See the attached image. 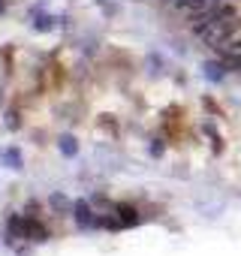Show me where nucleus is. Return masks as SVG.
<instances>
[{"label":"nucleus","instance_id":"1","mask_svg":"<svg viewBox=\"0 0 241 256\" xmlns=\"http://www.w3.org/2000/svg\"><path fill=\"white\" fill-rule=\"evenodd\" d=\"M199 40L211 48H223L226 42H232V34L238 28V12L232 6H217V10H208L202 16H193L190 18Z\"/></svg>","mask_w":241,"mask_h":256},{"label":"nucleus","instance_id":"2","mask_svg":"<svg viewBox=\"0 0 241 256\" xmlns=\"http://www.w3.org/2000/svg\"><path fill=\"white\" fill-rule=\"evenodd\" d=\"M220 58H223L226 70H232V72H241V40H235V42H226V46L220 48Z\"/></svg>","mask_w":241,"mask_h":256},{"label":"nucleus","instance_id":"3","mask_svg":"<svg viewBox=\"0 0 241 256\" xmlns=\"http://www.w3.org/2000/svg\"><path fill=\"white\" fill-rule=\"evenodd\" d=\"M175 4H178L184 12H190V18L208 12V10H214V0H175Z\"/></svg>","mask_w":241,"mask_h":256}]
</instances>
